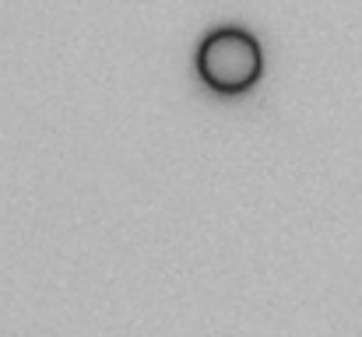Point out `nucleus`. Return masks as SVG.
<instances>
[{"mask_svg":"<svg viewBox=\"0 0 362 337\" xmlns=\"http://www.w3.org/2000/svg\"><path fill=\"white\" fill-rule=\"evenodd\" d=\"M197 74L215 95H243L264 74V49L246 28H211L197 46Z\"/></svg>","mask_w":362,"mask_h":337,"instance_id":"f257e3e1","label":"nucleus"}]
</instances>
